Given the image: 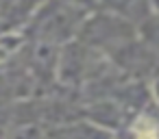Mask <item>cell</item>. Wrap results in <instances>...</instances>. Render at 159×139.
<instances>
[{
	"label": "cell",
	"instance_id": "1",
	"mask_svg": "<svg viewBox=\"0 0 159 139\" xmlns=\"http://www.w3.org/2000/svg\"><path fill=\"white\" fill-rule=\"evenodd\" d=\"M135 135H137V139H157V130L148 119H142L135 126Z\"/></svg>",
	"mask_w": 159,
	"mask_h": 139
}]
</instances>
